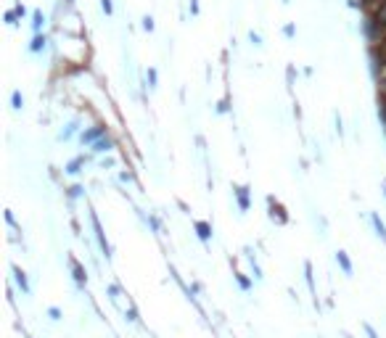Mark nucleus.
<instances>
[{"label": "nucleus", "instance_id": "1", "mask_svg": "<svg viewBox=\"0 0 386 338\" xmlns=\"http://www.w3.org/2000/svg\"><path fill=\"white\" fill-rule=\"evenodd\" d=\"M336 259H338V264H342V267H344V272H352V264H349V259H347V256H344L342 251H338V254H336Z\"/></svg>", "mask_w": 386, "mask_h": 338}, {"label": "nucleus", "instance_id": "2", "mask_svg": "<svg viewBox=\"0 0 386 338\" xmlns=\"http://www.w3.org/2000/svg\"><path fill=\"white\" fill-rule=\"evenodd\" d=\"M196 230H198V235H201L204 240L209 238V225H204V222H198V225H196Z\"/></svg>", "mask_w": 386, "mask_h": 338}, {"label": "nucleus", "instance_id": "3", "mask_svg": "<svg viewBox=\"0 0 386 338\" xmlns=\"http://www.w3.org/2000/svg\"><path fill=\"white\" fill-rule=\"evenodd\" d=\"M373 222H376V230H378V235H381V238H386V227H383V222H381L378 217H373Z\"/></svg>", "mask_w": 386, "mask_h": 338}, {"label": "nucleus", "instance_id": "4", "mask_svg": "<svg viewBox=\"0 0 386 338\" xmlns=\"http://www.w3.org/2000/svg\"><path fill=\"white\" fill-rule=\"evenodd\" d=\"M238 198H241V206H243V209L249 206V201H246V188H241V190H238Z\"/></svg>", "mask_w": 386, "mask_h": 338}, {"label": "nucleus", "instance_id": "5", "mask_svg": "<svg viewBox=\"0 0 386 338\" xmlns=\"http://www.w3.org/2000/svg\"><path fill=\"white\" fill-rule=\"evenodd\" d=\"M378 21H381V24H386V3H383V6H381V11H378Z\"/></svg>", "mask_w": 386, "mask_h": 338}, {"label": "nucleus", "instance_id": "6", "mask_svg": "<svg viewBox=\"0 0 386 338\" xmlns=\"http://www.w3.org/2000/svg\"><path fill=\"white\" fill-rule=\"evenodd\" d=\"M101 132H103L101 127H98V130H93V132H87V135H85V140H93V137H98Z\"/></svg>", "mask_w": 386, "mask_h": 338}, {"label": "nucleus", "instance_id": "7", "mask_svg": "<svg viewBox=\"0 0 386 338\" xmlns=\"http://www.w3.org/2000/svg\"><path fill=\"white\" fill-rule=\"evenodd\" d=\"M16 280H19V285L27 291V280H24V272H16Z\"/></svg>", "mask_w": 386, "mask_h": 338}, {"label": "nucleus", "instance_id": "8", "mask_svg": "<svg viewBox=\"0 0 386 338\" xmlns=\"http://www.w3.org/2000/svg\"><path fill=\"white\" fill-rule=\"evenodd\" d=\"M42 45H45V40H42V37H37V40H35V45H32V51H40Z\"/></svg>", "mask_w": 386, "mask_h": 338}]
</instances>
